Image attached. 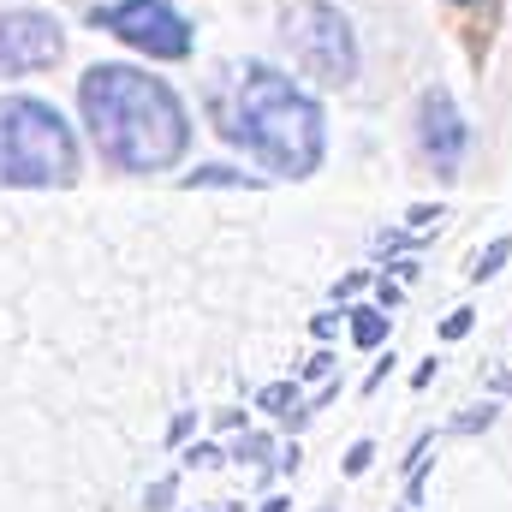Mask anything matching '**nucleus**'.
<instances>
[{"label": "nucleus", "instance_id": "nucleus-13", "mask_svg": "<svg viewBox=\"0 0 512 512\" xmlns=\"http://www.w3.org/2000/svg\"><path fill=\"white\" fill-rule=\"evenodd\" d=\"M262 405H268V411H286V405H292V387H268Z\"/></svg>", "mask_w": 512, "mask_h": 512}, {"label": "nucleus", "instance_id": "nucleus-11", "mask_svg": "<svg viewBox=\"0 0 512 512\" xmlns=\"http://www.w3.org/2000/svg\"><path fill=\"white\" fill-rule=\"evenodd\" d=\"M495 262H507V239H501V245H489V256H477V268H471V274L483 280V274H495Z\"/></svg>", "mask_w": 512, "mask_h": 512}, {"label": "nucleus", "instance_id": "nucleus-3", "mask_svg": "<svg viewBox=\"0 0 512 512\" xmlns=\"http://www.w3.org/2000/svg\"><path fill=\"white\" fill-rule=\"evenodd\" d=\"M78 179V143L72 126L36 102V96H6L0 102V185H72Z\"/></svg>", "mask_w": 512, "mask_h": 512}, {"label": "nucleus", "instance_id": "nucleus-15", "mask_svg": "<svg viewBox=\"0 0 512 512\" xmlns=\"http://www.w3.org/2000/svg\"><path fill=\"white\" fill-rule=\"evenodd\" d=\"M262 512H286V501H268V507H262Z\"/></svg>", "mask_w": 512, "mask_h": 512}, {"label": "nucleus", "instance_id": "nucleus-4", "mask_svg": "<svg viewBox=\"0 0 512 512\" xmlns=\"http://www.w3.org/2000/svg\"><path fill=\"white\" fill-rule=\"evenodd\" d=\"M286 42H292V60L322 78V84H352L358 78V42H352V24L346 12L322 6V0H304L286 12Z\"/></svg>", "mask_w": 512, "mask_h": 512}, {"label": "nucleus", "instance_id": "nucleus-10", "mask_svg": "<svg viewBox=\"0 0 512 512\" xmlns=\"http://www.w3.org/2000/svg\"><path fill=\"white\" fill-rule=\"evenodd\" d=\"M370 459H376V447H370V441H358V447L346 453V477H364V471H370Z\"/></svg>", "mask_w": 512, "mask_h": 512}, {"label": "nucleus", "instance_id": "nucleus-5", "mask_svg": "<svg viewBox=\"0 0 512 512\" xmlns=\"http://www.w3.org/2000/svg\"><path fill=\"white\" fill-rule=\"evenodd\" d=\"M96 24L149 60H185L191 54V24L173 12V0H114L96 12Z\"/></svg>", "mask_w": 512, "mask_h": 512}, {"label": "nucleus", "instance_id": "nucleus-2", "mask_svg": "<svg viewBox=\"0 0 512 512\" xmlns=\"http://www.w3.org/2000/svg\"><path fill=\"white\" fill-rule=\"evenodd\" d=\"M215 120L227 143L251 149L274 173L304 179L322 161V108L274 66H239L215 96Z\"/></svg>", "mask_w": 512, "mask_h": 512}, {"label": "nucleus", "instance_id": "nucleus-1", "mask_svg": "<svg viewBox=\"0 0 512 512\" xmlns=\"http://www.w3.org/2000/svg\"><path fill=\"white\" fill-rule=\"evenodd\" d=\"M78 108L102 161H114L120 173H161L191 149L179 96L137 66H90L78 78Z\"/></svg>", "mask_w": 512, "mask_h": 512}, {"label": "nucleus", "instance_id": "nucleus-7", "mask_svg": "<svg viewBox=\"0 0 512 512\" xmlns=\"http://www.w3.org/2000/svg\"><path fill=\"white\" fill-rule=\"evenodd\" d=\"M417 137H423V155H429L441 173H453V167L465 161L471 131H465V120H459V108H453L447 90H429V96H423V108H417Z\"/></svg>", "mask_w": 512, "mask_h": 512}, {"label": "nucleus", "instance_id": "nucleus-8", "mask_svg": "<svg viewBox=\"0 0 512 512\" xmlns=\"http://www.w3.org/2000/svg\"><path fill=\"white\" fill-rule=\"evenodd\" d=\"M352 334H358V346H376L387 328H382V316H376V310H358V328H352Z\"/></svg>", "mask_w": 512, "mask_h": 512}, {"label": "nucleus", "instance_id": "nucleus-9", "mask_svg": "<svg viewBox=\"0 0 512 512\" xmlns=\"http://www.w3.org/2000/svg\"><path fill=\"white\" fill-rule=\"evenodd\" d=\"M191 185H245V173H233V167H203V173H191Z\"/></svg>", "mask_w": 512, "mask_h": 512}, {"label": "nucleus", "instance_id": "nucleus-6", "mask_svg": "<svg viewBox=\"0 0 512 512\" xmlns=\"http://www.w3.org/2000/svg\"><path fill=\"white\" fill-rule=\"evenodd\" d=\"M60 48H66V36H60V24L48 12H30V6L24 12H0V72L6 78L54 66Z\"/></svg>", "mask_w": 512, "mask_h": 512}, {"label": "nucleus", "instance_id": "nucleus-14", "mask_svg": "<svg viewBox=\"0 0 512 512\" xmlns=\"http://www.w3.org/2000/svg\"><path fill=\"white\" fill-rule=\"evenodd\" d=\"M167 501H173V483H155L149 489V512H167Z\"/></svg>", "mask_w": 512, "mask_h": 512}, {"label": "nucleus", "instance_id": "nucleus-16", "mask_svg": "<svg viewBox=\"0 0 512 512\" xmlns=\"http://www.w3.org/2000/svg\"><path fill=\"white\" fill-rule=\"evenodd\" d=\"M459 6H471V0H459Z\"/></svg>", "mask_w": 512, "mask_h": 512}, {"label": "nucleus", "instance_id": "nucleus-12", "mask_svg": "<svg viewBox=\"0 0 512 512\" xmlns=\"http://www.w3.org/2000/svg\"><path fill=\"white\" fill-rule=\"evenodd\" d=\"M262 453H268V441H262V435H245V441L233 447V459H262Z\"/></svg>", "mask_w": 512, "mask_h": 512}]
</instances>
